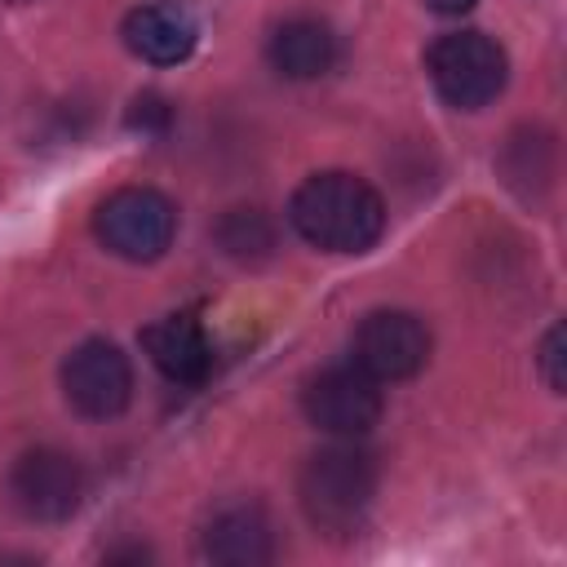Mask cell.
<instances>
[{"mask_svg": "<svg viewBox=\"0 0 567 567\" xmlns=\"http://www.w3.org/2000/svg\"><path fill=\"white\" fill-rule=\"evenodd\" d=\"M288 221L323 252H368L385 230V199L354 173H310L288 199Z\"/></svg>", "mask_w": 567, "mask_h": 567, "instance_id": "obj_1", "label": "cell"}, {"mask_svg": "<svg viewBox=\"0 0 567 567\" xmlns=\"http://www.w3.org/2000/svg\"><path fill=\"white\" fill-rule=\"evenodd\" d=\"M377 496V465L368 452L354 447V439L328 443L315 456H306L297 474V501L306 518L328 536H350L368 505Z\"/></svg>", "mask_w": 567, "mask_h": 567, "instance_id": "obj_2", "label": "cell"}, {"mask_svg": "<svg viewBox=\"0 0 567 567\" xmlns=\"http://www.w3.org/2000/svg\"><path fill=\"white\" fill-rule=\"evenodd\" d=\"M425 71L434 93L456 106V111H478L487 106L505 80H509V58L487 31H447L430 44Z\"/></svg>", "mask_w": 567, "mask_h": 567, "instance_id": "obj_3", "label": "cell"}, {"mask_svg": "<svg viewBox=\"0 0 567 567\" xmlns=\"http://www.w3.org/2000/svg\"><path fill=\"white\" fill-rule=\"evenodd\" d=\"M93 235L124 261H155L173 248L177 208L155 186H120L93 208Z\"/></svg>", "mask_w": 567, "mask_h": 567, "instance_id": "obj_4", "label": "cell"}, {"mask_svg": "<svg viewBox=\"0 0 567 567\" xmlns=\"http://www.w3.org/2000/svg\"><path fill=\"white\" fill-rule=\"evenodd\" d=\"M62 394L89 421H111L133 403V363L115 341H80L62 359Z\"/></svg>", "mask_w": 567, "mask_h": 567, "instance_id": "obj_5", "label": "cell"}, {"mask_svg": "<svg viewBox=\"0 0 567 567\" xmlns=\"http://www.w3.org/2000/svg\"><path fill=\"white\" fill-rule=\"evenodd\" d=\"M301 408L310 425H319L332 439H363L381 421V381H372L359 363L323 368L306 381Z\"/></svg>", "mask_w": 567, "mask_h": 567, "instance_id": "obj_6", "label": "cell"}, {"mask_svg": "<svg viewBox=\"0 0 567 567\" xmlns=\"http://www.w3.org/2000/svg\"><path fill=\"white\" fill-rule=\"evenodd\" d=\"M430 359V328L412 310H372L350 337V363L372 381H408Z\"/></svg>", "mask_w": 567, "mask_h": 567, "instance_id": "obj_7", "label": "cell"}, {"mask_svg": "<svg viewBox=\"0 0 567 567\" xmlns=\"http://www.w3.org/2000/svg\"><path fill=\"white\" fill-rule=\"evenodd\" d=\"M18 509L35 523H62L84 501V465L62 447H31L9 470Z\"/></svg>", "mask_w": 567, "mask_h": 567, "instance_id": "obj_8", "label": "cell"}, {"mask_svg": "<svg viewBox=\"0 0 567 567\" xmlns=\"http://www.w3.org/2000/svg\"><path fill=\"white\" fill-rule=\"evenodd\" d=\"M199 549L226 567H257L275 558V527L257 501H226L204 518Z\"/></svg>", "mask_w": 567, "mask_h": 567, "instance_id": "obj_9", "label": "cell"}, {"mask_svg": "<svg viewBox=\"0 0 567 567\" xmlns=\"http://www.w3.org/2000/svg\"><path fill=\"white\" fill-rule=\"evenodd\" d=\"M146 359L177 385H199L213 372V341L208 328L195 315H164L151 328H142Z\"/></svg>", "mask_w": 567, "mask_h": 567, "instance_id": "obj_10", "label": "cell"}, {"mask_svg": "<svg viewBox=\"0 0 567 567\" xmlns=\"http://www.w3.org/2000/svg\"><path fill=\"white\" fill-rule=\"evenodd\" d=\"M128 53H137L151 66H177L195 53L199 27L177 4H137L120 27Z\"/></svg>", "mask_w": 567, "mask_h": 567, "instance_id": "obj_11", "label": "cell"}, {"mask_svg": "<svg viewBox=\"0 0 567 567\" xmlns=\"http://www.w3.org/2000/svg\"><path fill=\"white\" fill-rule=\"evenodd\" d=\"M266 58L284 80H319L337 62V35L319 18H288L270 31Z\"/></svg>", "mask_w": 567, "mask_h": 567, "instance_id": "obj_12", "label": "cell"}, {"mask_svg": "<svg viewBox=\"0 0 567 567\" xmlns=\"http://www.w3.org/2000/svg\"><path fill=\"white\" fill-rule=\"evenodd\" d=\"M217 244L235 261H266L275 252V226L261 208H230L217 226Z\"/></svg>", "mask_w": 567, "mask_h": 567, "instance_id": "obj_13", "label": "cell"}, {"mask_svg": "<svg viewBox=\"0 0 567 567\" xmlns=\"http://www.w3.org/2000/svg\"><path fill=\"white\" fill-rule=\"evenodd\" d=\"M536 368L554 394H563V323H549V332L536 346Z\"/></svg>", "mask_w": 567, "mask_h": 567, "instance_id": "obj_14", "label": "cell"}, {"mask_svg": "<svg viewBox=\"0 0 567 567\" xmlns=\"http://www.w3.org/2000/svg\"><path fill=\"white\" fill-rule=\"evenodd\" d=\"M168 115H173V111H168V102H164L159 93H146V97H137V102H133L128 124H133V128H164V124H168Z\"/></svg>", "mask_w": 567, "mask_h": 567, "instance_id": "obj_15", "label": "cell"}, {"mask_svg": "<svg viewBox=\"0 0 567 567\" xmlns=\"http://www.w3.org/2000/svg\"><path fill=\"white\" fill-rule=\"evenodd\" d=\"M434 13H465V9H474V0H425Z\"/></svg>", "mask_w": 567, "mask_h": 567, "instance_id": "obj_16", "label": "cell"}, {"mask_svg": "<svg viewBox=\"0 0 567 567\" xmlns=\"http://www.w3.org/2000/svg\"><path fill=\"white\" fill-rule=\"evenodd\" d=\"M9 4H27V0H9Z\"/></svg>", "mask_w": 567, "mask_h": 567, "instance_id": "obj_17", "label": "cell"}]
</instances>
